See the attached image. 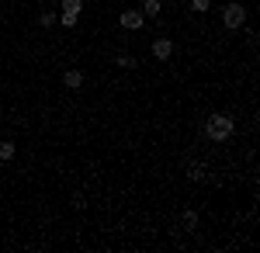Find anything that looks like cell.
Wrapping results in <instances>:
<instances>
[{
	"mask_svg": "<svg viewBox=\"0 0 260 253\" xmlns=\"http://www.w3.org/2000/svg\"><path fill=\"white\" fill-rule=\"evenodd\" d=\"M233 129H236V125H233V118H229V115H212L208 121H205V136L212 139V142L229 139V136H233Z\"/></svg>",
	"mask_w": 260,
	"mask_h": 253,
	"instance_id": "cell-1",
	"label": "cell"
},
{
	"mask_svg": "<svg viewBox=\"0 0 260 253\" xmlns=\"http://www.w3.org/2000/svg\"><path fill=\"white\" fill-rule=\"evenodd\" d=\"M243 21H246L243 4H229V7L222 11V24H225V28H243Z\"/></svg>",
	"mask_w": 260,
	"mask_h": 253,
	"instance_id": "cell-2",
	"label": "cell"
},
{
	"mask_svg": "<svg viewBox=\"0 0 260 253\" xmlns=\"http://www.w3.org/2000/svg\"><path fill=\"white\" fill-rule=\"evenodd\" d=\"M142 11H132V7H128V11H125V14H118V24L121 28H128V31H136V28H142Z\"/></svg>",
	"mask_w": 260,
	"mask_h": 253,
	"instance_id": "cell-3",
	"label": "cell"
},
{
	"mask_svg": "<svg viewBox=\"0 0 260 253\" xmlns=\"http://www.w3.org/2000/svg\"><path fill=\"white\" fill-rule=\"evenodd\" d=\"M153 56H156V59H170V56H174V42H170V39H156V42H153Z\"/></svg>",
	"mask_w": 260,
	"mask_h": 253,
	"instance_id": "cell-4",
	"label": "cell"
},
{
	"mask_svg": "<svg viewBox=\"0 0 260 253\" xmlns=\"http://www.w3.org/2000/svg\"><path fill=\"white\" fill-rule=\"evenodd\" d=\"M62 83H66L70 90H80L83 87V73L80 70H66V73H62Z\"/></svg>",
	"mask_w": 260,
	"mask_h": 253,
	"instance_id": "cell-5",
	"label": "cell"
},
{
	"mask_svg": "<svg viewBox=\"0 0 260 253\" xmlns=\"http://www.w3.org/2000/svg\"><path fill=\"white\" fill-rule=\"evenodd\" d=\"M180 226H184L187 233H194V229H198V212H194V208H184V215H180Z\"/></svg>",
	"mask_w": 260,
	"mask_h": 253,
	"instance_id": "cell-6",
	"label": "cell"
},
{
	"mask_svg": "<svg viewBox=\"0 0 260 253\" xmlns=\"http://www.w3.org/2000/svg\"><path fill=\"white\" fill-rule=\"evenodd\" d=\"M160 14H163L160 0H146V4H142V18H160Z\"/></svg>",
	"mask_w": 260,
	"mask_h": 253,
	"instance_id": "cell-7",
	"label": "cell"
},
{
	"mask_svg": "<svg viewBox=\"0 0 260 253\" xmlns=\"http://www.w3.org/2000/svg\"><path fill=\"white\" fill-rule=\"evenodd\" d=\"M83 11V0H62V14H73V18H80Z\"/></svg>",
	"mask_w": 260,
	"mask_h": 253,
	"instance_id": "cell-8",
	"label": "cell"
},
{
	"mask_svg": "<svg viewBox=\"0 0 260 253\" xmlns=\"http://www.w3.org/2000/svg\"><path fill=\"white\" fill-rule=\"evenodd\" d=\"M187 180H205V167L201 163H191L187 167Z\"/></svg>",
	"mask_w": 260,
	"mask_h": 253,
	"instance_id": "cell-9",
	"label": "cell"
},
{
	"mask_svg": "<svg viewBox=\"0 0 260 253\" xmlns=\"http://www.w3.org/2000/svg\"><path fill=\"white\" fill-rule=\"evenodd\" d=\"M14 160V142H0V163Z\"/></svg>",
	"mask_w": 260,
	"mask_h": 253,
	"instance_id": "cell-10",
	"label": "cell"
},
{
	"mask_svg": "<svg viewBox=\"0 0 260 253\" xmlns=\"http://www.w3.org/2000/svg\"><path fill=\"white\" fill-rule=\"evenodd\" d=\"M56 21H59V18H56V14H49V11H45V14H39V24H42V28H49V24H56Z\"/></svg>",
	"mask_w": 260,
	"mask_h": 253,
	"instance_id": "cell-11",
	"label": "cell"
},
{
	"mask_svg": "<svg viewBox=\"0 0 260 253\" xmlns=\"http://www.w3.org/2000/svg\"><path fill=\"white\" fill-rule=\"evenodd\" d=\"M191 7H194V11H198V14H205V11H208V7H212V0H191Z\"/></svg>",
	"mask_w": 260,
	"mask_h": 253,
	"instance_id": "cell-12",
	"label": "cell"
},
{
	"mask_svg": "<svg viewBox=\"0 0 260 253\" xmlns=\"http://www.w3.org/2000/svg\"><path fill=\"white\" fill-rule=\"evenodd\" d=\"M118 66H125V70H136V59H132V56H118Z\"/></svg>",
	"mask_w": 260,
	"mask_h": 253,
	"instance_id": "cell-13",
	"label": "cell"
},
{
	"mask_svg": "<svg viewBox=\"0 0 260 253\" xmlns=\"http://www.w3.org/2000/svg\"><path fill=\"white\" fill-rule=\"evenodd\" d=\"M59 24H66V28H73V24H77V18H73V14H59Z\"/></svg>",
	"mask_w": 260,
	"mask_h": 253,
	"instance_id": "cell-14",
	"label": "cell"
}]
</instances>
